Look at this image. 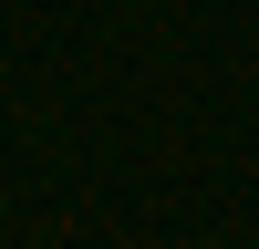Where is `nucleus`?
I'll list each match as a JSON object with an SVG mask.
<instances>
[]
</instances>
